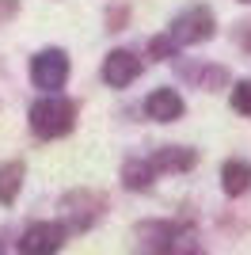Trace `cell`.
<instances>
[{
	"label": "cell",
	"instance_id": "11",
	"mask_svg": "<svg viewBox=\"0 0 251 255\" xmlns=\"http://www.w3.org/2000/svg\"><path fill=\"white\" fill-rule=\"evenodd\" d=\"M148 50H152V57H156V61H160V57H171V53L179 50V42H175V38H171V31H167V34H156V38L148 42Z\"/></svg>",
	"mask_w": 251,
	"mask_h": 255
},
{
	"label": "cell",
	"instance_id": "1",
	"mask_svg": "<svg viewBox=\"0 0 251 255\" xmlns=\"http://www.w3.org/2000/svg\"><path fill=\"white\" fill-rule=\"evenodd\" d=\"M76 122V107L61 96H46L31 107V129L38 137H61Z\"/></svg>",
	"mask_w": 251,
	"mask_h": 255
},
{
	"label": "cell",
	"instance_id": "6",
	"mask_svg": "<svg viewBox=\"0 0 251 255\" xmlns=\"http://www.w3.org/2000/svg\"><path fill=\"white\" fill-rule=\"evenodd\" d=\"M145 111H148V118H156V122H175V118H183V99H179V92H171V88H156V92L145 99Z\"/></svg>",
	"mask_w": 251,
	"mask_h": 255
},
{
	"label": "cell",
	"instance_id": "3",
	"mask_svg": "<svg viewBox=\"0 0 251 255\" xmlns=\"http://www.w3.org/2000/svg\"><path fill=\"white\" fill-rule=\"evenodd\" d=\"M65 76H69V57L61 50H42L31 61V80L46 92H57L65 84Z\"/></svg>",
	"mask_w": 251,
	"mask_h": 255
},
{
	"label": "cell",
	"instance_id": "9",
	"mask_svg": "<svg viewBox=\"0 0 251 255\" xmlns=\"http://www.w3.org/2000/svg\"><path fill=\"white\" fill-rule=\"evenodd\" d=\"M19 183H23V168H19V164H0V202H4V206L15 202Z\"/></svg>",
	"mask_w": 251,
	"mask_h": 255
},
{
	"label": "cell",
	"instance_id": "7",
	"mask_svg": "<svg viewBox=\"0 0 251 255\" xmlns=\"http://www.w3.org/2000/svg\"><path fill=\"white\" fill-rule=\"evenodd\" d=\"M148 164H152V171H187V168H194V152L171 145V149H160Z\"/></svg>",
	"mask_w": 251,
	"mask_h": 255
},
{
	"label": "cell",
	"instance_id": "10",
	"mask_svg": "<svg viewBox=\"0 0 251 255\" xmlns=\"http://www.w3.org/2000/svg\"><path fill=\"white\" fill-rule=\"evenodd\" d=\"M122 175H126V187H133V191H145L148 183H152V175H156V171H152V164H148V160H129Z\"/></svg>",
	"mask_w": 251,
	"mask_h": 255
},
{
	"label": "cell",
	"instance_id": "5",
	"mask_svg": "<svg viewBox=\"0 0 251 255\" xmlns=\"http://www.w3.org/2000/svg\"><path fill=\"white\" fill-rule=\"evenodd\" d=\"M137 76H141V61H137L129 50H115L103 61V80L111 88H126L129 80H137Z\"/></svg>",
	"mask_w": 251,
	"mask_h": 255
},
{
	"label": "cell",
	"instance_id": "2",
	"mask_svg": "<svg viewBox=\"0 0 251 255\" xmlns=\"http://www.w3.org/2000/svg\"><path fill=\"white\" fill-rule=\"evenodd\" d=\"M213 27H217V23H213V11L194 4V8H187L171 23V38H175L179 46H194V42H206L209 34H213Z\"/></svg>",
	"mask_w": 251,
	"mask_h": 255
},
{
	"label": "cell",
	"instance_id": "12",
	"mask_svg": "<svg viewBox=\"0 0 251 255\" xmlns=\"http://www.w3.org/2000/svg\"><path fill=\"white\" fill-rule=\"evenodd\" d=\"M232 107L240 115H251V80H240V84L232 88Z\"/></svg>",
	"mask_w": 251,
	"mask_h": 255
},
{
	"label": "cell",
	"instance_id": "8",
	"mask_svg": "<svg viewBox=\"0 0 251 255\" xmlns=\"http://www.w3.org/2000/svg\"><path fill=\"white\" fill-rule=\"evenodd\" d=\"M221 187L236 198V194H244L251 187V164H244V160H229L225 168H221Z\"/></svg>",
	"mask_w": 251,
	"mask_h": 255
},
{
	"label": "cell",
	"instance_id": "4",
	"mask_svg": "<svg viewBox=\"0 0 251 255\" xmlns=\"http://www.w3.org/2000/svg\"><path fill=\"white\" fill-rule=\"evenodd\" d=\"M65 244V229L53 221H38L19 236V255H53Z\"/></svg>",
	"mask_w": 251,
	"mask_h": 255
}]
</instances>
